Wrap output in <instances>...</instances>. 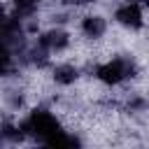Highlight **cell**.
Instances as JSON below:
<instances>
[{
    "instance_id": "cell-8",
    "label": "cell",
    "mask_w": 149,
    "mask_h": 149,
    "mask_svg": "<svg viewBox=\"0 0 149 149\" xmlns=\"http://www.w3.org/2000/svg\"><path fill=\"white\" fill-rule=\"evenodd\" d=\"M14 72H16V63H14L12 47H7L5 42H0V77H9Z\"/></svg>"
},
{
    "instance_id": "cell-1",
    "label": "cell",
    "mask_w": 149,
    "mask_h": 149,
    "mask_svg": "<svg viewBox=\"0 0 149 149\" xmlns=\"http://www.w3.org/2000/svg\"><path fill=\"white\" fill-rule=\"evenodd\" d=\"M21 128H23V133H26L28 137H35V140L42 142V144H47L56 133L63 130V128H61V121L56 119V114H51V112L44 109V107L33 109V112L23 119Z\"/></svg>"
},
{
    "instance_id": "cell-4",
    "label": "cell",
    "mask_w": 149,
    "mask_h": 149,
    "mask_svg": "<svg viewBox=\"0 0 149 149\" xmlns=\"http://www.w3.org/2000/svg\"><path fill=\"white\" fill-rule=\"evenodd\" d=\"M23 19L19 16H5L0 21V42L7 47H21L23 44Z\"/></svg>"
},
{
    "instance_id": "cell-9",
    "label": "cell",
    "mask_w": 149,
    "mask_h": 149,
    "mask_svg": "<svg viewBox=\"0 0 149 149\" xmlns=\"http://www.w3.org/2000/svg\"><path fill=\"white\" fill-rule=\"evenodd\" d=\"M0 137L2 140H9V142H21L26 137V133H23L21 126H16L12 121H2L0 123Z\"/></svg>"
},
{
    "instance_id": "cell-7",
    "label": "cell",
    "mask_w": 149,
    "mask_h": 149,
    "mask_svg": "<svg viewBox=\"0 0 149 149\" xmlns=\"http://www.w3.org/2000/svg\"><path fill=\"white\" fill-rule=\"evenodd\" d=\"M79 79V68L72 65V63H61L54 68V81L61 84V86H70Z\"/></svg>"
},
{
    "instance_id": "cell-6",
    "label": "cell",
    "mask_w": 149,
    "mask_h": 149,
    "mask_svg": "<svg viewBox=\"0 0 149 149\" xmlns=\"http://www.w3.org/2000/svg\"><path fill=\"white\" fill-rule=\"evenodd\" d=\"M81 33H84V37H88V40H100V37L107 33V21H105V16H100V14H86V16L81 19Z\"/></svg>"
},
{
    "instance_id": "cell-11",
    "label": "cell",
    "mask_w": 149,
    "mask_h": 149,
    "mask_svg": "<svg viewBox=\"0 0 149 149\" xmlns=\"http://www.w3.org/2000/svg\"><path fill=\"white\" fill-rule=\"evenodd\" d=\"M7 16V12H5V5H2V0H0V21Z\"/></svg>"
},
{
    "instance_id": "cell-12",
    "label": "cell",
    "mask_w": 149,
    "mask_h": 149,
    "mask_svg": "<svg viewBox=\"0 0 149 149\" xmlns=\"http://www.w3.org/2000/svg\"><path fill=\"white\" fill-rule=\"evenodd\" d=\"M142 2H144V5H147V7H149V0H142Z\"/></svg>"
},
{
    "instance_id": "cell-13",
    "label": "cell",
    "mask_w": 149,
    "mask_h": 149,
    "mask_svg": "<svg viewBox=\"0 0 149 149\" xmlns=\"http://www.w3.org/2000/svg\"><path fill=\"white\" fill-rule=\"evenodd\" d=\"M0 140H2V137H0Z\"/></svg>"
},
{
    "instance_id": "cell-10",
    "label": "cell",
    "mask_w": 149,
    "mask_h": 149,
    "mask_svg": "<svg viewBox=\"0 0 149 149\" xmlns=\"http://www.w3.org/2000/svg\"><path fill=\"white\" fill-rule=\"evenodd\" d=\"M12 5H14V9H16V14H19L21 19H26V16H33V14L37 12L40 0H12Z\"/></svg>"
},
{
    "instance_id": "cell-3",
    "label": "cell",
    "mask_w": 149,
    "mask_h": 149,
    "mask_svg": "<svg viewBox=\"0 0 149 149\" xmlns=\"http://www.w3.org/2000/svg\"><path fill=\"white\" fill-rule=\"evenodd\" d=\"M114 21L128 30H140L144 26V14H142V7L137 2H123L114 9Z\"/></svg>"
},
{
    "instance_id": "cell-5",
    "label": "cell",
    "mask_w": 149,
    "mask_h": 149,
    "mask_svg": "<svg viewBox=\"0 0 149 149\" xmlns=\"http://www.w3.org/2000/svg\"><path fill=\"white\" fill-rule=\"evenodd\" d=\"M37 44H40L42 49H47V51H63V49H68V44H70V35H68L63 28H49V30H44V33L40 35Z\"/></svg>"
},
{
    "instance_id": "cell-2",
    "label": "cell",
    "mask_w": 149,
    "mask_h": 149,
    "mask_svg": "<svg viewBox=\"0 0 149 149\" xmlns=\"http://www.w3.org/2000/svg\"><path fill=\"white\" fill-rule=\"evenodd\" d=\"M135 74H137L135 61L133 58H121V56L119 58H109V61H105V63L93 68V77L98 81H102L105 86H119V84H123L126 79H130Z\"/></svg>"
}]
</instances>
